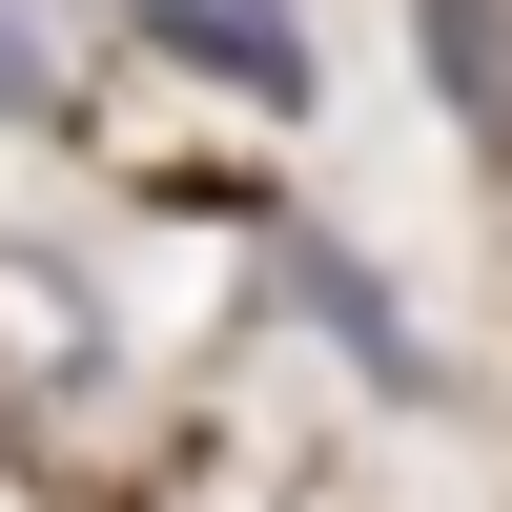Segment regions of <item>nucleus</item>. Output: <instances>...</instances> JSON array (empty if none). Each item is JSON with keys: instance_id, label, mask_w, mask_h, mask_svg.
Returning <instances> with one entry per match:
<instances>
[{"instance_id": "1", "label": "nucleus", "mask_w": 512, "mask_h": 512, "mask_svg": "<svg viewBox=\"0 0 512 512\" xmlns=\"http://www.w3.org/2000/svg\"><path fill=\"white\" fill-rule=\"evenodd\" d=\"M144 62H205L226 103H267V123H308L328 103V41H308V0H103Z\"/></svg>"}, {"instance_id": "2", "label": "nucleus", "mask_w": 512, "mask_h": 512, "mask_svg": "<svg viewBox=\"0 0 512 512\" xmlns=\"http://www.w3.org/2000/svg\"><path fill=\"white\" fill-rule=\"evenodd\" d=\"M267 287H287V308H308L328 349L369 369V390H431V349H410V308L369 287V246H328V226H287V267H267Z\"/></svg>"}, {"instance_id": "3", "label": "nucleus", "mask_w": 512, "mask_h": 512, "mask_svg": "<svg viewBox=\"0 0 512 512\" xmlns=\"http://www.w3.org/2000/svg\"><path fill=\"white\" fill-rule=\"evenodd\" d=\"M410 62L472 144H512V0H410Z\"/></svg>"}, {"instance_id": "4", "label": "nucleus", "mask_w": 512, "mask_h": 512, "mask_svg": "<svg viewBox=\"0 0 512 512\" xmlns=\"http://www.w3.org/2000/svg\"><path fill=\"white\" fill-rule=\"evenodd\" d=\"M0 103H21L41 144H82V41L41 21V0H0Z\"/></svg>"}, {"instance_id": "5", "label": "nucleus", "mask_w": 512, "mask_h": 512, "mask_svg": "<svg viewBox=\"0 0 512 512\" xmlns=\"http://www.w3.org/2000/svg\"><path fill=\"white\" fill-rule=\"evenodd\" d=\"M0 349H21V369H103V328L62 308V267H0Z\"/></svg>"}]
</instances>
